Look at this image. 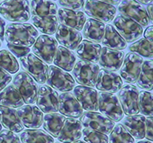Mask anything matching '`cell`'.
Wrapping results in <instances>:
<instances>
[{"instance_id": "1", "label": "cell", "mask_w": 153, "mask_h": 143, "mask_svg": "<svg viewBox=\"0 0 153 143\" xmlns=\"http://www.w3.org/2000/svg\"><path fill=\"white\" fill-rule=\"evenodd\" d=\"M38 37L36 28L29 23H11L5 28L7 44L30 47Z\"/></svg>"}, {"instance_id": "2", "label": "cell", "mask_w": 153, "mask_h": 143, "mask_svg": "<svg viewBox=\"0 0 153 143\" xmlns=\"http://www.w3.org/2000/svg\"><path fill=\"white\" fill-rule=\"evenodd\" d=\"M0 14L9 21L24 23L31 18L28 0H5L0 3Z\"/></svg>"}, {"instance_id": "3", "label": "cell", "mask_w": 153, "mask_h": 143, "mask_svg": "<svg viewBox=\"0 0 153 143\" xmlns=\"http://www.w3.org/2000/svg\"><path fill=\"white\" fill-rule=\"evenodd\" d=\"M100 70V67L97 64L80 59L74 64L73 76L81 86L94 87L96 86Z\"/></svg>"}, {"instance_id": "4", "label": "cell", "mask_w": 153, "mask_h": 143, "mask_svg": "<svg viewBox=\"0 0 153 143\" xmlns=\"http://www.w3.org/2000/svg\"><path fill=\"white\" fill-rule=\"evenodd\" d=\"M98 110L105 116L118 122L124 117V113L117 96L114 93L100 92L98 93Z\"/></svg>"}, {"instance_id": "5", "label": "cell", "mask_w": 153, "mask_h": 143, "mask_svg": "<svg viewBox=\"0 0 153 143\" xmlns=\"http://www.w3.org/2000/svg\"><path fill=\"white\" fill-rule=\"evenodd\" d=\"M20 64L24 70L38 84H44L47 79L48 66L47 64L35 56L33 53H29L23 58H19Z\"/></svg>"}, {"instance_id": "6", "label": "cell", "mask_w": 153, "mask_h": 143, "mask_svg": "<svg viewBox=\"0 0 153 143\" xmlns=\"http://www.w3.org/2000/svg\"><path fill=\"white\" fill-rule=\"evenodd\" d=\"M46 83L54 90L62 93L71 91L75 87V80L71 74L57 67H48Z\"/></svg>"}, {"instance_id": "7", "label": "cell", "mask_w": 153, "mask_h": 143, "mask_svg": "<svg viewBox=\"0 0 153 143\" xmlns=\"http://www.w3.org/2000/svg\"><path fill=\"white\" fill-rule=\"evenodd\" d=\"M13 85L22 96L25 103L31 105L36 102L38 84L28 73L24 71L19 72L13 78Z\"/></svg>"}, {"instance_id": "8", "label": "cell", "mask_w": 153, "mask_h": 143, "mask_svg": "<svg viewBox=\"0 0 153 143\" xmlns=\"http://www.w3.org/2000/svg\"><path fill=\"white\" fill-rule=\"evenodd\" d=\"M84 10L89 17L103 23L113 21L117 14V8L115 6L98 0H86Z\"/></svg>"}, {"instance_id": "9", "label": "cell", "mask_w": 153, "mask_h": 143, "mask_svg": "<svg viewBox=\"0 0 153 143\" xmlns=\"http://www.w3.org/2000/svg\"><path fill=\"white\" fill-rule=\"evenodd\" d=\"M113 25L126 43H132L137 41L143 35V28L140 24L121 14L115 18Z\"/></svg>"}, {"instance_id": "10", "label": "cell", "mask_w": 153, "mask_h": 143, "mask_svg": "<svg viewBox=\"0 0 153 143\" xmlns=\"http://www.w3.org/2000/svg\"><path fill=\"white\" fill-rule=\"evenodd\" d=\"M80 122L84 128L109 135L115 126V122L97 112H84L80 117Z\"/></svg>"}, {"instance_id": "11", "label": "cell", "mask_w": 153, "mask_h": 143, "mask_svg": "<svg viewBox=\"0 0 153 143\" xmlns=\"http://www.w3.org/2000/svg\"><path fill=\"white\" fill-rule=\"evenodd\" d=\"M118 10L121 15L129 18L142 27H146L149 24V19L146 9L136 0H120Z\"/></svg>"}, {"instance_id": "12", "label": "cell", "mask_w": 153, "mask_h": 143, "mask_svg": "<svg viewBox=\"0 0 153 143\" xmlns=\"http://www.w3.org/2000/svg\"><path fill=\"white\" fill-rule=\"evenodd\" d=\"M57 48V41L47 35L38 37L32 47L34 54L46 64H52Z\"/></svg>"}, {"instance_id": "13", "label": "cell", "mask_w": 153, "mask_h": 143, "mask_svg": "<svg viewBox=\"0 0 153 143\" xmlns=\"http://www.w3.org/2000/svg\"><path fill=\"white\" fill-rule=\"evenodd\" d=\"M143 58L133 52L127 53L120 67V76L126 83L133 84L136 82L141 71Z\"/></svg>"}, {"instance_id": "14", "label": "cell", "mask_w": 153, "mask_h": 143, "mask_svg": "<svg viewBox=\"0 0 153 143\" xmlns=\"http://www.w3.org/2000/svg\"><path fill=\"white\" fill-rule=\"evenodd\" d=\"M118 99L124 114L126 116L139 113V91L136 86L127 84L118 91Z\"/></svg>"}, {"instance_id": "15", "label": "cell", "mask_w": 153, "mask_h": 143, "mask_svg": "<svg viewBox=\"0 0 153 143\" xmlns=\"http://www.w3.org/2000/svg\"><path fill=\"white\" fill-rule=\"evenodd\" d=\"M37 106L42 113H53L58 111L59 95L48 85H42L38 90Z\"/></svg>"}, {"instance_id": "16", "label": "cell", "mask_w": 153, "mask_h": 143, "mask_svg": "<svg viewBox=\"0 0 153 143\" xmlns=\"http://www.w3.org/2000/svg\"><path fill=\"white\" fill-rule=\"evenodd\" d=\"M19 118L24 127L28 129H37L43 123V113L34 105H25L16 110Z\"/></svg>"}, {"instance_id": "17", "label": "cell", "mask_w": 153, "mask_h": 143, "mask_svg": "<svg viewBox=\"0 0 153 143\" xmlns=\"http://www.w3.org/2000/svg\"><path fill=\"white\" fill-rule=\"evenodd\" d=\"M123 87V80L117 72L101 69L98 73L96 88L100 92L116 93Z\"/></svg>"}, {"instance_id": "18", "label": "cell", "mask_w": 153, "mask_h": 143, "mask_svg": "<svg viewBox=\"0 0 153 143\" xmlns=\"http://www.w3.org/2000/svg\"><path fill=\"white\" fill-rule=\"evenodd\" d=\"M74 94L82 109L86 111L98 110V92L97 90L85 86H76L74 88Z\"/></svg>"}, {"instance_id": "19", "label": "cell", "mask_w": 153, "mask_h": 143, "mask_svg": "<svg viewBox=\"0 0 153 143\" xmlns=\"http://www.w3.org/2000/svg\"><path fill=\"white\" fill-rule=\"evenodd\" d=\"M124 56L125 54L123 51L103 47L101 48L100 56L98 61L99 67L109 71H118L123 64Z\"/></svg>"}, {"instance_id": "20", "label": "cell", "mask_w": 153, "mask_h": 143, "mask_svg": "<svg viewBox=\"0 0 153 143\" xmlns=\"http://www.w3.org/2000/svg\"><path fill=\"white\" fill-rule=\"evenodd\" d=\"M58 111L68 118L76 119L83 114V109L77 99L71 93H62L59 95Z\"/></svg>"}, {"instance_id": "21", "label": "cell", "mask_w": 153, "mask_h": 143, "mask_svg": "<svg viewBox=\"0 0 153 143\" xmlns=\"http://www.w3.org/2000/svg\"><path fill=\"white\" fill-rule=\"evenodd\" d=\"M55 33L57 41L61 44V46L71 51L76 50L82 41V35L79 31L65 26L64 24H58Z\"/></svg>"}, {"instance_id": "22", "label": "cell", "mask_w": 153, "mask_h": 143, "mask_svg": "<svg viewBox=\"0 0 153 143\" xmlns=\"http://www.w3.org/2000/svg\"><path fill=\"white\" fill-rule=\"evenodd\" d=\"M57 14L58 15L57 20L61 24L74 28L79 32L83 29L86 21V16L83 12L60 8L57 9Z\"/></svg>"}, {"instance_id": "23", "label": "cell", "mask_w": 153, "mask_h": 143, "mask_svg": "<svg viewBox=\"0 0 153 143\" xmlns=\"http://www.w3.org/2000/svg\"><path fill=\"white\" fill-rule=\"evenodd\" d=\"M82 129L83 127L80 120L67 118L59 136H57V139L62 143H72L77 141L81 138Z\"/></svg>"}, {"instance_id": "24", "label": "cell", "mask_w": 153, "mask_h": 143, "mask_svg": "<svg viewBox=\"0 0 153 143\" xmlns=\"http://www.w3.org/2000/svg\"><path fill=\"white\" fill-rule=\"evenodd\" d=\"M0 123L5 129L15 133H21L24 126L15 109L0 105Z\"/></svg>"}, {"instance_id": "25", "label": "cell", "mask_w": 153, "mask_h": 143, "mask_svg": "<svg viewBox=\"0 0 153 143\" xmlns=\"http://www.w3.org/2000/svg\"><path fill=\"white\" fill-rule=\"evenodd\" d=\"M123 125L126 131L136 139L145 138L146 117L143 115L128 116L123 121Z\"/></svg>"}, {"instance_id": "26", "label": "cell", "mask_w": 153, "mask_h": 143, "mask_svg": "<svg viewBox=\"0 0 153 143\" xmlns=\"http://www.w3.org/2000/svg\"><path fill=\"white\" fill-rule=\"evenodd\" d=\"M101 45L88 40H83L76 47V55L81 60L97 63L101 52Z\"/></svg>"}, {"instance_id": "27", "label": "cell", "mask_w": 153, "mask_h": 143, "mask_svg": "<svg viewBox=\"0 0 153 143\" xmlns=\"http://www.w3.org/2000/svg\"><path fill=\"white\" fill-rule=\"evenodd\" d=\"M105 24L94 19L86 20L83 27V36L86 40L91 41L94 43H100L102 41L105 32Z\"/></svg>"}, {"instance_id": "28", "label": "cell", "mask_w": 153, "mask_h": 143, "mask_svg": "<svg viewBox=\"0 0 153 143\" xmlns=\"http://www.w3.org/2000/svg\"><path fill=\"white\" fill-rule=\"evenodd\" d=\"M101 42L104 47L117 51L124 50L127 47L126 41L117 32L113 24H110L105 26L104 35Z\"/></svg>"}, {"instance_id": "29", "label": "cell", "mask_w": 153, "mask_h": 143, "mask_svg": "<svg viewBox=\"0 0 153 143\" xmlns=\"http://www.w3.org/2000/svg\"><path fill=\"white\" fill-rule=\"evenodd\" d=\"M76 56L73 51L61 45L57 46L53 60L54 64L56 67L65 71H71L76 64Z\"/></svg>"}, {"instance_id": "30", "label": "cell", "mask_w": 153, "mask_h": 143, "mask_svg": "<svg viewBox=\"0 0 153 143\" xmlns=\"http://www.w3.org/2000/svg\"><path fill=\"white\" fill-rule=\"evenodd\" d=\"M24 100L13 84H9L0 92V105L10 108H19L24 105Z\"/></svg>"}, {"instance_id": "31", "label": "cell", "mask_w": 153, "mask_h": 143, "mask_svg": "<svg viewBox=\"0 0 153 143\" xmlns=\"http://www.w3.org/2000/svg\"><path fill=\"white\" fill-rule=\"evenodd\" d=\"M65 116L61 114L47 113L43 117L44 129L52 136L53 138H57L62 129L63 125L65 121Z\"/></svg>"}, {"instance_id": "32", "label": "cell", "mask_w": 153, "mask_h": 143, "mask_svg": "<svg viewBox=\"0 0 153 143\" xmlns=\"http://www.w3.org/2000/svg\"><path fill=\"white\" fill-rule=\"evenodd\" d=\"M30 12L32 16H56L57 5L52 0H31Z\"/></svg>"}, {"instance_id": "33", "label": "cell", "mask_w": 153, "mask_h": 143, "mask_svg": "<svg viewBox=\"0 0 153 143\" xmlns=\"http://www.w3.org/2000/svg\"><path fill=\"white\" fill-rule=\"evenodd\" d=\"M31 21L42 33L54 35L58 27V20L56 16H32Z\"/></svg>"}, {"instance_id": "34", "label": "cell", "mask_w": 153, "mask_h": 143, "mask_svg": "<svg viewBox=\"0 0 153 143\" xmlns=\"http://www.w3.org/2000/svg\"><path fill=\"white\" fill-rule=\"evenodd\" d=\"M22 143H54V139L42 129H25L20 135Z\"/></svg>"}, {"instance_id": "35", "label": "cell", "mask_w": 153, "mask_h": 143, "mask_svg": "<svg viewBox=\"0 0 153 143\" xmlns=\"http://www.w3.org/2000/svg\"><path fill=\"white\" fill-rule=\"evenodd\" d=\"M152 60L144 61L142 65L141 71L137 80L138 87L147 90H152L153 88L152 82Z\"/></svg>"}, {"instance_id": "36", "label": "cell", "mask_w": 153, "mask_h": 143, "mask_svg": "<svg viewBox=\"0 0 153 143\" xmlns=\"http://www.w3.org/2000/svg\"><path fill=\"white\" fill-rule=\"evenodd\" d=\"M130 52H133L137 54L138 55L141 56L142 58H149L152 60L153 58V48L152 43L146 40V39H138V41L132 43L129 47Z\"/></svg>"}, {"instance_id": "37", "label": "cell", "mask_w": 153, "mask_h": 143, "mask_svg": "<svg viewBox=\"0 0 153 143\" xmlns=\"http://www.w3.org/2000/svg\"><path fill=\"white\" fill-rule=\"evenodd\" d=\"M0 67L9 73H16L19 70V64L10 51L3 49L0 51Z\"/></svg>"}, {"instance_id": "38", "label": "cell", "mask_w": 153, "mask_h": 143, "mask_svg": "<svg viewBox=\"0 0 153 143\" xmlns=\"http://www.w3.org/2000/svg\"><path fill=\"white\" fill-rule=\"evenodd\" d=\"M110 143H135L132 136L126 131L123 124H117L110 133Z\"/></svg>"}, {"instance_id": "39", "label": "cell", "mask_w": 153, "mask_h": 143, "mask_svg": "<svg viewBox=\"0 0 153 143\" xmlns=\"http://www.w3.org/2000/svg\"><path fill=\"white\" fill-rule=\"evenodd\" d=\"M139 113L143 116H152V95L149 92L142 90L139 92Z\"/></svg>"}, {"instance_id": "40", "label": "cell", "mask_w": 153, "mask_h": 143, "mask_svg": "<svg viewBox=\"0 0 153 143\" xmlns=\"http://www.w3.org/2000/svg\"><path fill=\"white\" fill-rule=\"evenodd\" d=\"M83 139L86 143H108L109 139L106 135L93 129L84 128L82 129Z\"/></svg>"}, {"instance_id": "41", "label": "cell", "mask_w": 153, "mask_h": 143, "mask_svg": "<svg viewBox=\"0 0 153 143\" xmlns=\"http://www.w3.org/2000/svg\"><path fill=\"white\" fill-rule=\"evenodd\" d=\"M0 143H22L19 136L8 129L0 131Z\"/></svg>"}, {"instance_id": "42", "label": "cell", "mask_w": 153, "mask_h": 143, "mask_svg": "<svg viewBox=\"0 0 153 143\" xmlns=\"http://www.w3.org/2000/svg\"><path fill=\"white\" fill-rule=\"evenodd\" d=\"M84 0H59V5L65 9L79 10L84 6Z\"/></svg>"}, {"instance_id": "43", "label": "cell", "mask_w": 153, "mask_h": 143, "mask_svg": "<svg viewBox=\"0 0 153 143\" xmlns=\"http://www.w3.org/2000/svg\"><path fill=\"white\" fill-rule=\"evenodd\" d=\"M7 47L9 49V51L18 58H23L28 54H29L31 51L30 47H23V46L12 45V44H7Z\"/></svg>"}, {"instance_id": "44", "label": "cell", "mask_w": 153, "mask_h": 143, "mask_svg": "<svg viewBox=\"0 0 153 143\" xmlns=\"http://www.w3.org/2000/svg\"><path fill=\"white\" fill-rule=\"evenodd\" d=\"M12 80V77L6 70L0 67V92L7 87Z\"/></svg>"}, {"instance_id": "45", "label": "cell", "mask_w": 153, "mask_h": 143, "mask_svg": "<svg viewBox=\"0 0 153 143\" xmlns=\"http://www.w3.org/2000/svg\"><path fill=\"white\" fill-rule=\"evenodd\" d=\"M152 116L146 118V128H145V138L150 142H152Z\"/></svg>"}, {"instance_id": "46", "label": "cell", "mask_w": 153, "mask_h": 143, "mask_svg": "<svg viewBox=\"0 0 153 143\" xmlns=\"http://www.w3.org/2000/svg\"><path fill=\"white\" fill-rule=\"evenodd\" d=\"M144 39H146V40H148L149 41L152 42V43L153 41V26L151 25V26L148 27L146 28V31L144 32Z\"/></svg>"}, {"instance_id": "47", "label": "cell", "mask_w": 153, "mask_h": 143, "mask_svg": "<svg viewBox=\"0 0 153 143\" xmlns=\"http://www.w3.org/2000/svg\"><path fill=\"white\" fill-rule=\"evenodd\" d=\"M5 21L3 19L0 17V40H5Z\"/></svg>"}, {"instance_id": "48", "label": "cell", "mask_w": 153, "mask_h": 143, "mask_svg": "<svg viewBox=\"0 0 153 143\" xmlns=\"http://www.w3.org/2000/svg\"><path fill=\"white\" fill-rule=\"evenodd\" d=\"M152 9H153V5L152 2L150 4H149L147 8H146V12H147V15L149 16V21H151V23H152L153 20V13H152Z\"/></svg>"}, {"instance_id": "49", "label": "cell", "mask_w": 153, "mask_h": 143, "mask_svg": "<svg viewBox=\"0 0 153 143\" xmlns=\"http://www.w3.org/2000/svg\"><path fill=\"white\" fill-rule=\"evenodd\" d=\"M98 1H100V2H106V3L110 4V5H117L119 4L120 0H98Z\"/></svg>"}, {"instance_id": "50", "label": "cell", "mask_w": 153, "mask_h": 143, "mask_svg": "<svg viewBox=\"0 0 153 143\" xmlns=\"http://www.w3.org/2000/svg\"><path fill=\"white\" fill-rule=\"evenodd\" d=\"M137 2H139V3L144 4V5H149L152 2V0H137Z\"/></svg>"}, {"instance_id": "51", "label": "cell", "mask_w": 153, "mask_h": 143, "mask_svg": "<svg viewBox=\"0 0 153 143\" xmlns=\"http://www.w3.org/2000/svg\"><path fill=\"white\" fill-rule=\"evenodd\" d=\"M137 143H152V142H150L149 140H144V141H139Z\"/></svg>"}, {"instance_id": "52", "label": "cell", "mask_w": 153, "mask_h": 143, "mask_svg": "<svg viewBox=\"0 0 153 143\" xmlns=\"http://www.w3.org/2000/svg\"><path fill=\"white\" fill-rule=\"evenodd\" d=\"M72 143H86V142H84V141H80V140H77V141L74 142H72Z\"/></svg>"}, {"instance_id": "53", "label": "cell", "mask_w": 153, "mask_h": 143, "mask_svg": "<svg viewBox=\"0 0 153 143\" xmlns=\"http://www.w3.org/2000/svg\"><path fill=\"white\" fill-rule=\"evenodd\" d=\"M2 125H1V123H0V131L2 130Z\"/></svg>"}, {"instance_id": "54", "label": "cell", "mask_w": 153, "mask_h": 143, "mask_svg": "<svg viewBox=\"0 0 153 143\" xmlns=\"http://www.w3.org/2000/svg\"><path fill=\"white\" fill-rule=\"evenodd\" d=\"M1 46H2V41L0 40V47H1Z\"/></svg>"}, {"instance_id": "55", "label": "cell", "mask_w": 153, "mask_h": 143, "mask_svg": "<svg viewBox=\"0 0 153 143\" xmlns=\"http://www.w3.org/2000/svg\"><path fill=\"white\" fill-rule=\"evenodd\" d=\"M3 1H5V0H0V2H3Z\"/></svg>"}, {"instance_id": "56", "label": "cell", "mask_w": 153, "mask_h": 143, "mask_svg": "<svg viewBox=\"0 0 153 143\" xmlns=\"http://www.w3.org/2000/svg\"><path fill=\"white\" fill-rule=\"evenodd\" d=\"M56 143H61V142H56Z\"/></svg>"}, {"instance_id": "57", "label": "cell", "mask_w": 153, "mask_h": 143, "mask_svg": "<svg viewBox=\"0 0 153 143\" xmlns=\"http://www.w3.org/2000/svg\"><path fill=\"white\" fill-rule=\"evenodd\" d=\"M54 1H55V0H54Z\"/></svg>"}]
</instances>
